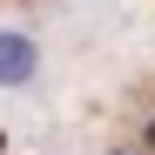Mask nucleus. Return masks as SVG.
I'll return each mask as SVG.
<instances>
[{
  "label": "nucleus",
  "mask_w": 155,
  "mask_h": 155,
  "mask_svg": "<svg viewBox=\"0 0 155 155\" xmlns=\"http://www.w3.org/2000/svg\"><path fill=\"white\" fill-rule=\"evenodd\" d=\"M41 74V41L27 27H0V88H27Z\"/></svg>",
  "instance_id": "f257e3e1"
},
{
  "label": "nucleus",
  "mask_w": 155,
  "mask_h": 155,
  "mask_svg": "<svg viewBox=\"0 0 155 155\" xmlns=\"http://www.w3.org/2000/svg\"><path fill=\"white\" fill-rule=\"evenodd\" d=\"M148 148H155V121H148Z\"/></svg>",
  "instance_id": "f03ea898"
}]
</instances>
